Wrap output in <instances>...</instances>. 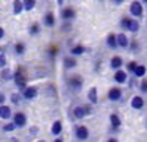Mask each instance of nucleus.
Returning <instances> with one entry per match:
<instances>
[{"label": "nucleus", "instance_id": "nucleus-1", "mask_svg": "<svg viewBox=\"0 0 147 142\" xmlns=\"http://www.w3.org/2000/svg\"><path fill=\"white\" fill-rule=\"evenodd\" d=\"M66 87L74 91V92H80L84 87V79L81 75H71L68 79H66Z\"/></svg>", "mask_w": 147, "mask_h": 142}, {"label": "nucleus", "instance_id": "nucleus-2", "mask_svg": "<svg viewBox=\"0 0 147 142\" xmlns=\"http://www.w3.org/2000/svg\"><path fill=\"white\" fill-rule=\"evenodd\" d=\"M74 136H75L77 141H87L90 138V131L87 126L84 125H78L74 129Z\"/></svg>", "mask_w": 147, "mask_h": 142}, {"label": "nucleus", "instance_id": "nucleus-3", "mask_svg": "<svg viewBox=\"0 0 147 142\" xmlns=\"http://www.w3.org/2000/svg\"><path fill=\"white\" fill-rule=\"evenodd\" d=\"M143 13H144V9H143V3L138 2V0H134V2L129 5V15L132 18H143Z\"/></svg>", "mask_w": 147, "mask_h": 142}, {"label": "nucleus", "instance_id": "nucleus-4", "mask_svg": "<svg viewBox=\"0 0 147 142\" xmlns=\"http://www.w3.org/2000/svg\"><path fill=\"white\" fill-rule=\"evenodd\" d=\"M12 120H13V123L16 125L18 129H22V127L27 126V114L24 111H16V113H13Z\"/></svg>", "mask_w": 147, "mask_h": 142}, {"label": "nucleus", "instance_id": "nucleus-5", "mask_svg": "<svg viewBox=\"0 0 147 142\" xmlns=\"http://www.w3.org/2000/svg\"><path fill=\"white\" fill-rule=\"evenodd\" d=\"M22 97H24V100H27V101H31V100L37 98L38 97V88L32 87V85H28L25 89L22 91Z\"/></svg>", "mask_w": 147, "mask_h": 142}, {"label": "nucleus", "instance_id": "nucleus-6", "mask_svg": "<svg viewBox=\"0 0 147 142\" xmlns=\"http://www.w3.org/2000/svg\"><path fill=\"white\" fill-rule=\"evenodd\" d=\"M107 100L112 103H118L122 100V89L119 87H112L107 91Z\"/></svg>", "mask_w": 147, "mask_h": 142}, {"label": "nucleus", "instance_id": "nucleus-7", "mask_svg": "<svg viewBox=\"0 0 147 142\" xmlns=\"http://www.w3.org/2000/svg\"><path fill=\"white\" fill-rule=\"evenodd\" d=\"M113 81L119 85H124L128 82V72L127 70H122V69H118L115 70V75H113Z\"/></svg>", "mask_w": 147, "mask_h": 142}, {"label": "nucleus", "instance_id": "nucleus-8", "mask_svg": "<svg viewBox=\"0 0 147 142\" xmlns=\"http://www.w3.org/2000/svg\"><path fill=\"white\" fill-rule=\"evenodd\" d=\"M106 45L109 47L110 50H116V49H119V43H118V34H113V32L107 34V37H106Z\"/></svg>", "mask_w": 147, "mask_h": 142}, {"label": "nucleus", "instance_id": "nucleus-9", "mask_svg": "<svg viewBox=\"0 0 147 142\" xmlns=\"http://www.w3.org/2000/svg\"><path fill=\"white\" fill-rule=\"evenodd\" d=\"M144 98L141 95H134L129 101V105H131V109L132 110H143L144 109Z\"/></svg>", "mask_w": 147, "mask_h": 142}, {"label": "nucleus", "instance_id": "nucleus-10", "mask_svg": "<svg viewBox=\"0 0 147 142\" xmlns=\"http://www.w3.org/2000/svg\"><path fill=\"white\" fill-rule=\"evenodd\" d=\"M75 16H77V12H75V9L71 7V6L63 7L62 10H60V18H62L63 21H72Z\"/></svg>", "mask_w": 147, "mask_h": 142}, {"label": "nucleus", "instance_id": "nucleus-11", "mask_svg": "<svg viewBox=\"0 0 147 142\" xmlns=\"http://www.w3.org/2000/svg\"><path fill=\"white\" fill-rule=\"evenodd\" d=\"M72 116H74V119L75 120H82L87 117V113H85V109H84V105H75L72 110Z\"/></svg>", "mask_w": 147, "mask_h": 142}, {"label": "nucleus", "instance_id": "nucleus-12", "mask_svg": "<svg viewBox=\"0 0 147 142\" xmlns=\"http://www.w3.org/2000/svg\"><path fill=\"white\" fill-rule=\"evenodd\" d=\"M13 117V113H12L10 105H0V119L2 120H10Z\"/></svg>", "mask_w": 147, "mask_h": 142}, {"label": "nucleus", "instance_id": "nucleus-13", "mask_svg": "<svg viewBox=\"0 0 147 142\" xmlns=\"http://www.w3.org/2000/svg\"><path fill=\"white\" fill-rule=\"evenodd\" d=\"M63 67L66 69V70H71V69H74V67H77V65H78V62H77V59H75V56H66V57H63Z\"/></svg>", "mask_w": 147, "mask_h": 142}, {"label": "nucleus", "instance_id": "nucleus-14", "mask_svg": "<svg viewBox=\"0 0 147 142\" xmlns=\"http://www.w3.org/2000/svg\"><path fill=\"white\" fill-rule=\"evenodd\" d=\"M43 23H44V27H47V28H53L56 25V18H55L53 12H47V13L44 15Z\"/></svg>", "mask_w": 147, "mask_h": 142}, {"label": "nucleus", "instance_id": "nucleus-15", "mask_svg": "<svg viewBox=\"0 0 147 142\" xmlns=\"http://www.w3.org/2000/svg\"><path fill=\"white\" fill-rule=\"evenodd\" d=\"M59 53H60V49H59V45H56V44L49 45L47 50H46V54H47V57L50 59V60H55V59L59 56Z\"/></svg>", "mask_w": 147, "mask_h": 142}, {"label": "nucleus", "instance_id": "nucleus-16", "mask_svg": "<svg viewBox=\"0 0 147 142\" xmlns=\"http://www.w3.org/2000/svg\"><path fill=\"white\" fill-rule=\"evenodd\" d=\"M87 100L88 103H91L93 105H96L97 103H99V94H97V88L96 87H91L87 92Z\"/></svg>", "mask_w": 147, "mask_h": 142}, {"label": "nucleus", "instance_id": "nucleus-17", "mask_svg": "<svg viewBox=\"0 0 147 142\" xmlns=\"http://www.w3.org/2000/svg\"><path fill=\"white\" fill-rule=\"evenodd\" d=\"M110 69H113V70H118L121 69L122 66H124V60H122V57L121 56H113L112 59H110Z\"/></svg>", "mask_w": 147, "mask_h": 142}, {"label": "nucleus", "instance_id": "nucleus-18", "mask_svg": "<svg viewBox=\"0 0 147 142\" xmlns=\"http://www.w3.org/2000/svg\"><path fill=\"white\" fill-rule=\"evenodd\" d=\"M62 131H63L62 122H60V120H55L53 125H52V129H50V133H52L53 136H59L60 133H62Z\"/></svg>", "mask_w": 147, "mask_h": 142}, {"label": "nucleus", "instance_id": "nucleus-19", "mask_svg": "<svg viewBox=\"0 0 147 142\" xmlns=\"http://www.w3.org/2000/svg\"><path fill=\"white\" fill-rule=\"evenodd\" d=\"M118 43H119V47L121 49H128L129 47V38L127 37V34H124V32H121V34H118Z\"/></svg>", "mask_w": 147, "mask_h": 142}, {"label": "nucleus", "instance_id": "nucleus-20", "mask_svg": "<svg viewBox=\"0 0 147 142\" xmlns=\"http://www.w3.org/2000/svg\"><path fill=\"white\" fill-rule=\"evenodd\" d=\"M0 78H2L5 82L13 81V70H10L9 67H3L2 70H0Z\"/></svg>", "mask_w": 147, "mask_h": 142}, {"label": "nucleus", "instance_id": "nucleus-21", "mask_svg": "<svg viewBox=\"0 0 147 142\" xmlns=\"http://www.w3.org/2000/svg\"><path fill=\"white\" fill-rule=\"evenodd\" d=\"M13 82H15V87L18 88V91H19V92H22L24 89H25V88L28 87V79H27V76L18 78V79H15Z\"/></svg>", "mask_w": 147, "mask_h": 142}, {"label": "nucleus", "instance_id": "nucleus-22", "mask_svg": "<svg viewBox=\"0 0 147 142\" xmlns=\"http://www.w3.org/2000/svg\"><path fill=\"white\" fill-rule=\"evenodd\" d=\"M109 122H110V126L116 127V129H119L122 126V120H121V117L116 113H112V114L109 116Z\"/></svg>", "mask_w": 147, "mask_h": 142}, {"label": "nucleus", "instance_id": "nucleus-23", "mask_svg": "<svg viewBox=\"0 0 147 142\" xmlns=\"http://www.w3.org/2000/svg\"><path fill=\"white\" fill-rule=\"evenodd\" d=\"M85 51H87V49H85L84 45H81V44H77V45H74V47H71V50H69V53L72 54V56H82Z\"/></svg>", "mask_w": 147, "mask_h": 142}, {"label": "nucleus", "instance_id": "nucleus-24", "mask_svg": "<svg viewBox=\"0 0 147 142\" xmlns=\"http://www.w3.org/2000/svg\"><path fill=\"white\" fill-rule=\"evenodd\" d=\"M25 50H27V45H25V43H22V41H18L13 45V51H15L16 56H24L25 54Z\"/></svg>", "mask_w": 147, "mask_h": 142}, {"label": "nucleus", "instance_id": "nucleus-25", "mask_svg": "<svg viewBox=\"0 0 147 142\" xmlns=\"http://www.w3.org/2000/svg\"><path fill=\"white\" fill-rule=\"evenodd\" d=\"M40 31H41V27H40L38 22H34L28 27V34L31 35V37H37V35L40 34Z\"/></svg>", "mask_w": 147, "mask_h": 142}, {"label": "nucleus", "instance_id": "nucleus-26", "mask_svg": "<svg viewBox=\"0 0 147 142\" xmlns=\"http://www.w3.org/2000/svg\"><path fill=\"white\" fill-rule=\"evenodd\" d=\"M146 73H147V67L144 65H138L137 69H136V72H134L132 75H134V78H137V79H143L146 76Z\"/></svg>", "mask_w": 147, "mask_h": 142}, {"label": "nucleus", "instance_id": "nucleus-27", "mask_svg": "<svg viewBox=\"0 0 147 142\" xmlns=\"http://www.w3.org/2000/svg\"><path fill=\"white\" fill-rule=\"evenodd\" d=\"M13 15H21L24 10V0H13Z\"/></svg>", "mask_w": 147, "mask_h": 142}, {"label": "nucleus", "instance_id": "nucleus-28", "mask_svg": "<svg viewBox=\"0 0 147 142\" xmlns=\"http://www.w3.org/2000/svg\"><path fill=\"white\" fill-rule=\"evenodd\" d=\"M22 100H24V97H22V92H12L10 94V103L13 104V105H19L21 103H22Z\"/></svg>", "mask_w": 147, "mask_h": 142}, {"label": "nucleus", "instance_id": "nucleus-29", "mask_svg": "<svg viewBox=\"0 0 147 142\" xmlns=\"http://www.w3.org/2000/svg\"><path fill=\"white\" fill-rule=\"evenodd\" d=\"M16 129H18V127H16V125L13 123V120H10V122L7 120V122H6V123L3 125L2 131H3L5 133H12V132H15Z\"/></svg>", "mask_w": 147, "mask_h": 142}, {"label": "nucleus", "instance_id": "nucleus-30", "mask_svg": "<svg viewBox=\"0 0 147 142\" xmlns=\"http://www.w3.org/2000/svg\"><path fill=\"white\" fill-rule=\"evenodd\" d=\"M131 21H132L131 16H122L121 18V22H119V27L124 29V31H128V28L131 25Z\"/></svg>", "mask_w": 147, "mask_h": 142}, {"label": "nucleus", "instance_id": "nucleus-31", "mask_svg": "<svg viewBox=\"0 0 147 142\" xmlns=\"http://www.w3.org/2000/svg\"><path fill=\"white\" fill-rule=\"evenodd\" d=\"M138 31H140V22H138V19H137V18H136V19L132 18L131 25H129V28H128V32L136 34V32H138Z\"/></svg>", "mask_w": 147, "mask_h": 142}, {"label": "nucleus", "instance_id": "nucleus-32", "mask_svg": "<svg viewBox=\"0 0 147 142\" xmlns=\"http://www.w3.org/2000/svg\"><path fill=\"white\" fill-rule=\"evenodd\" d=\"M137 66H138V63H137L136 60H131V62H128V63H127L125 70H127L128 73H134V72H136V69H137Z\"/></svg>", "mask_w": 147, "mask_h": 142}, {"label": "nucleus", "instance_id": "nucleus-33", "mask_svg": "<svg viewBox=\"0 0 147 142\" xmlns=\"http://www.w3.org/2000/svg\"><path fill=\"white\" fill-rule=\"evenodd\" d=\"M22 76H25V67L18 66L16 70H13V81L18 79V78H22Z\"/></svg>", "mask_w": 147, "mask_h": 142}, {"label": "nucleus", "instance_id": "nucleus-34", "mask_svg": "<svg viewBox=\"0 0 147 142\" xmlns=\"http://www.w3.org/2000/svg\"><path fill=\"white\" fill-rule=\"evenodd\" d=\"M35 0H24V9H25L27 12H30V10H32L34 7H35Z\"/></svg>", "mask_w": 147, "mask_h": 142}, {"label": "nucleus", "instance_id": "nucleus-35", "mask_svg": "<svg viewBox=\"0 0 147 142\" xmlns=\"http://www.w3.org/2000/svg\"><path fill=\"white\" fill-rule=\"evenodd\" d=\"M138 89H140L141 94H147V79H146V78L141 79L140 85H138Z\"/></svg>", "mask_w": 147, "mask_h": 142}, {"label": "nucleus", "instance_id": "nucleus-36", "mask_svg": "<svg viewBox=\"0 0 147 142\" xmlns=\"http://www.w3.org/2000/svg\"><path fill=\"white\" fill-rule=\"evenodd\" d=\"M128 50H129V51H132V53H137V51H140V44H138L137 41H132V43H129Z\"/></svg>", "mask_w": 147, "mask_h": 142}, {"label": "nucleus", "instance_id": "nucleus-37", "mask_svg": "<svg viewBox=\"0 0 147 142\" xmlns=\"http://www.w3.org/2000/svg\"><path fill=\"white\" fill-rule=\"evenodd\" d=\"M84 109H85V113H87V116H91L94 113V109H93V104L88 103V104H82Z\"/></svg>", "mask_w": 147, "mask_h": 142}, {"label": "nucleus", "instance_id": "nucleus-38", "mask_svg": "<svg viewBox=\"0 0 147 142\" xmlns=\"http://www.w3.org/2000/svg\"><path fill=\"white\" fill-rule=\"evenodd\" d=\"M72 29V23H71V21H65L63 23H62V31L63 32H69Z\"/></svg>", "mask_w": 147, "mask_h": 142}, {"label": "nucleus", "instance_id": "nucleus-39", "mask_svg": "<svg viewBox=\"0 0 147 142\" xmlns=\"http://www.w3.org/2000/svg\"><path fill=\"white\" fill-rule=\"evenodd\" d=\"M7 65V59H6V54L5 53H0V69L6 67Z\"/></svg>", "mask_w": 147, "mask_h": 142}, {"label": "nucleus", "instance_id": "nucleus-40", "mask_svg": "<svg viewBox=\"0 0 147 142\" xmlns=\"http://www.w3.org/2000/svg\"><path fill=\"white\" fill-rule=\"evenodd\" d=\"M28 132H30V135H31V136H35V135H38L40 129H38V126H31Z\"/></svg>", "mask_w": 147, "mask_h": 142}, {"label": "nucleus", "instance_id": "nucleus-41", "mask_svg": "<svg viewBox=\"0 0 147 142\" xmlns=\"http://www.w3.org/2000/svg\"><path fill=\"white\" fill-rule=\"evenodd\" d=\"M5 103H6V95H5L2 91H0V105H3Z\"/></svg>", "mask_w": 147, "mask_h": 142}, {"label": "nucleus", "instance_id": "nucleus-42", "mask_svg": "<svg viewBox=\"0 0 147 142\" xmlns=\"http://www.w3.org/2000/svg\"><path fill=\"white\" fill-rule=\"evenodd\" d=\"M112 2H113V5H116V6H119V5H122V3H124V2H125V0H112Z\"/></svg>", "mask_w": 147, "mask_h": 142}, {"label": "nucleus", "instance_id": "nucleus-43", "mask_svg": "<svg viewBox=\"0 0 147 142\" xmlns=\"http://www.w3.org/2000/svg\"><path fill=\"white\" fill-rule=\"evenodd\" d=\"M53 142H63V139L60 138V135L59 136H55V139H53Z\"/></svg>", "mask_w": 147, "mask_h": 142}, {"label": "nucleus", "instance_id": "nucleus-44", "mask_svg": "<svg viewBox=\"0 0 147 142\" xmlns=\"http://www.w3.org/2000/svg\"><path fill=\"white\" fill-rule=\"evenodd\" d=\"M3 37H5V29H3L2 27H0V40H2Z\"/></svg>", "mask_w": 147, "mask_h": 142}, {"label": "nucleus", "instance_id": "nucleus-45", "mask_svg": "<svg viewBox=\"0 0 147 142\" xmlns=\"http://www.w3.org/2000/svg\"><path fill=\"white\" fill-rule=\"evenodd\" d=\"M106 142H119V141H118L116 138H113V136H112V138H109V139H107Z\"/></svg>", "mask_w": 147, "mask_h": 142}, {"label": "nucleus", "instance_id": "nucleus-46", "mask_svg": "<svg viewBox=\"0 0 147 142\" xmlns=\"http://www.w3.org/2000/svg\"><path fill=\"white\" fill-rule=\"evenodd\" d=\"M7 142H19V139H18V138H9Z\"/></svg>", "mask_w": 147, "mask_h": 142}, {"label": "nucleus", "instance_id": "nucleus-47", "mask_svg": "<svg viewBox=\"0 0 147 142\" xmlns=\"http://www.w3.org/2000/svg\"><path fill=\"white\" fill-rule=\"evenodd\" d=\"M63 3H65V0H57V5H59V6H62Z\"/></svg>", "mask_w": 147, "mask_h": 142}, {"label": "nucleus", "instance_id": "nucleus-48", "mask_svg": "<svg viewBox=\"0 0 147 142\" xmlns=\"http://www.w3.org/2000/svg\"><path fill=\"white\" fill-rule=\"evenodd\" d=\"M37 142H47V141H44V139H38V141H37Z\"/></svg>", "mask_w": 147, "mask_h": 142}, {"label": "nucleus", "instance_id": "nucleus-49", "mask_svg": "<svg viewBox=\"0 0 147 142\" xmlns=\"http://www.w3.org/2000/svg\"><path fill=\"white\" fill-rule=\"evenodd\" d=\"M141 2H143V3H147V0H141Z\"/></svg>", "mask_w": 147, "mask_h": 142}, {"label": "nucleus", "instance_id": "nucleus-50", "mask_svg": "<svg viewBox=\"0 0 147 142\" xmlns=\"http://www.w3.org/2000/svg\"><path fill=\"white\" fill-rule=\"evenodd\" d=\"M99 2H105V0H99Z\"/></svg>", "mask_w": 147, "mask_h": 142}, {"label": "nucleus", "instance_id": "nucleus-51", "mask_svg": "<svg viewBox=\"0 0 147 142\" xmlns=\"http://www.w3.org/2000/svg\"><path fill=\"white\" fill-rule=\"evenodd\" d=\"M146 126H147V122H146Z\"/></svg>", "mask_w": 147, "mask_h": 142}]
</instances>
